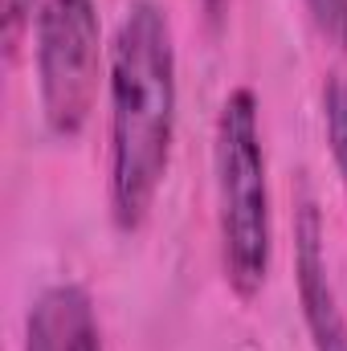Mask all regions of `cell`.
Wrapping results in <instances>:
<instances>
[{
    "instance_id": "cell-6",
    "label": "cell",
    "mask_w": 347,
    "mask_h": 351,
    "mask_svg": "<svg viewBox=\"0 0 347 351\" xmlns=\"http://www.w3.org/2000/svg\"><path fill=\"white\" fill-rule=\"evenodd\" d=\"M323 127H327V147H331L335 172L347 188V66L331 70L323 82Z\"/></svg>"
},
{
    "instance_id": "cell-3",
    "label": "cell",
    "mask_w": 347,
    "mask_h": 351,
    "mask_svg": "<svg viewBox=\"0 0 347 351\" xmlns=\"http://www.w3.org/2000/svg\"><path fill=\"white\" fill-rule=\"evenodd\" d=\"M33 62L41 119L53 139H78L102 78L98 0H41L33 16Z\"/></svg>"
},
{
    "instance_id": "cell-4",
    "label": "cell",
    "mask_w": 347,
    "mask_h": 351,
    "mask_svg": "<svg viewBox=\"0 0 347 351\" xmlns=\"http://www.w3.org/2000/svg\"><path fill=\"white\" fill-rule=\"evenodd\" d=\"M294 290L311 335V351H347V315L327 269L323 217L311 196H302L294 208Z\"/></svg>"
},
{
    "instance_id": "cell-7",
    "label": "cell",
    "mask_w": 347,
    "mask_h": 351,
    "mask_svg": "<svg viewBox=\"0 0 347 351\" xmlns=\"http://www.w3.org/2000/svg\"><path fill=\"white\" fill-rule=\"evenodd\" d=\"M37 4H41V0H0V29H4V58H8V62L16 58L25 33L33 29Z\"/></svg>"
},
{
    "instance_id": "cell-5",
    "label": "cell",
    "mask_w": 347,
    "mask_h": 351,
    "mask_svg": "<svg viewBox=\"0 0 347 351\" xmlns=\"http://www.w3.org/2000/svg\"><path fill=\"white\" fill-rule=\"evenodd\" d=\"M25 351H102V327L86 286L53 282L29 302Z\"/></svg>"
},
{
    "instance_id": "cell-1",
    "label": "cell",
    "mask_w": 347,
    "mask_h": 351,
    "mask_svg": "<svg viewBox=\"0 0 347 351\" xmlns=\"http://www.w3.org/2000/svg\"><path fill=\"white\" fill-rule=\"evenodd\" d=\"M110 98V221L119 233H139L160 200L172 168L176 110V37L156 0H131L119 16L106 53Z\"/></svg>"
},
{
    "instance_id": "cell-8",
    "label": "cell",
    "mask_w": 347,
    "mask_h": 351,
    "mask_svg": "<svg viewBox=\"0 0 347 351\" xmlns=\"http://www.w3.org/2000/svg\"><path fill=\"white\" fill-rule=\"evenodd\" d=\"M315 29L335 45V49H347V0H302Z\"/></svg>"
},
{
    "instance_id": "cell-2",
    "label": "cell",
    "mask_w": 347,
    "mask_h": 351,
    "mask_svg": "<svg viewBox=\"0 0 347 351\" xmlns=\"http://www.w3.org/2000/svg\"><path fill=\"white\" fill-rule=\"evenodd\" d=\"M213 188H217V241L229 290L254 302L274 262V208L261 147L258 94L237 86L225 94L213 127Z\"/></svg>"
}]
</instances>
